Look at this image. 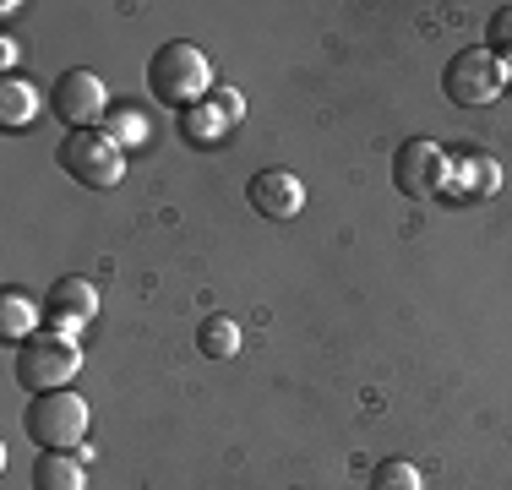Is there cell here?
<instances>
[{"instance_id": "cell-1", "label": "cell", "mask_w": 512, "mask_h": 490, "mask_svg": "<svg viewBox=\"0 0 512 490\" xmlns=\"http://www.w3.org/2000/svg\"><path fill=\"white\" fill-rule=\"evenodd\" d=\"M148 93L169 109H191L202 98H213V60H207V49L186 44V39L164 44L148 60Z\"/></svg>"}, {"instance_id": "cell-2", "label": "cell", "mask_w": 512, "mask_h": 490, "mask_svg": "<svg viewBox=\"0 0 512 490\" xmlns=\"http://www.w3.org/2000/svg\"><path fill=\"white\" fill-rule=\"evenodd\" d=\"M88 398L71 387L60 392H39V398L28 403V414H22V431H28L33 447L44 452H77L82 441H88Z\"/></svg>"}, {"instance_id": "cell-3", "label": "cell", "mask_w": 512, "mask_h": 490, "mask_svg": "<svg viewBox=\"0 0 512 490\" xmlns=\"http://www.w3.org/2000/svg\"><path fill=\"white\" fill-rule=\"evenodd\" d=\"M17 382L39 398V392H60L77 382L82 371V349L77 338H60V333H33L28 343H17V360H11Z\"/></svg>"}, {"instance_id": "cell-4", "label": "cell", "mask_w": 512, "mask_h": 490, "mask_svg": "<svg viewBox=\"0 0 512 490\" xmlns=\"http://www.w3.org/2000/svg\"><path fill=\"white\" fill-rule=\"evenodd\" d=\"M55 164L88 191H109V186L126 180V153H120L104 131H66L55 147Z\"/></svg>"}, {"instance_id": "cell-5", "label": "cell", "mask_w": 512, "mask_h": 490, "mask_svg": "<svg viewBox=\"0 0 512 490\" xmlns=\"http://www.w3.org/2000/svg\"><path fill=\"white\" fill-rule=\"evenodd\" d=\"M502 88H507V71H502V60H496L491 49H458V55L442 66V93L463 109L496 104Z\"/></svg>"}, {"instance_id": "cell-6", "label": "cell", "mask_w": 512, "mask_h": 490, "mask_svg": "<svg viewBox=\"0 0 512 490\" xmlns=\"http://www.w3.org/2000/svg\"><path fill=\"white\" fill-rule=\"evenodd\" d=\"M50 109L60 115V126H66V131H99V120L109 115L104 77H99V71H88V66L60 71V82L50 93Z\"/></svg>"}, {"instance_id": "cell-7", "label": "cell", "mask_w": 512, "mask_h": 490, "mask_svg": "<svg viewBox=\"0 0 512 490\" xmlns=\"http://www.w3.org/2000/svg\"><path fill=\"white\" fill-rule=\"evenodd\" d=\"M447 175H453V158H447L431 137L398 142V153H393V186L404 191V196H414V202L442 196L447 191Z\"/></svg>"}, {"instance_id": "cell-8", "label": "cell", "mask_w": 512, "mask_h": 490, "mask_svg": "<svg viewBox=\"0 0 512 490\" xmlns=\"http://www.w3.org/2000/svg\"><path fill=\"white\" fill-rule=\"evenodd\" d=\"M93 316H99V289L88 278H55L50 294H44V333L77 338Z\"/></svg>"}, {"instance_id": "cell-9", "label": "cell", "mask_w": 512, "mask_h": 490, "mask_svg": "<svg viewBox=\"0 0 512 490\" xmlns=\"http://www.w3.org/2000/svg\"><path fill=\"white\" fill-rule=\"evenodd\" d=\"M246 202H251L262 218H273V224H289V218L306 207V186H300L295 169H262V175H251Z\"/></svg>"}, {"instance_id": "cell-10", "label": "cell", "mask_w": 512, "mask_h": 490, "mask_svg": "<svg viewBox=\"0 0 512 490\" xmlns=\"http://www.w3.org/2000/svg\"><path fill=\"white\" fill-rule=\"evenodd\" d=\"M0 333L11 343H28L33 333H44V305H33L22 289H6L0 294Z\"/></svg>"}, {"instance_id": "cell-11", "label": "cell", "mask_w": 512, "mask_h": 490, "mask_svg": "<svg viewBox=\"0 0 512 490\" xmlns=\"http://www.w3.org/2000/svg\"><path fill=\"white\" fill-rule=\"evenodd\" d=\"M33 490H88V469L77 452H44L33 463Z\"/></svg>"}, {"instance_id": "cell-12", "label": "cell", "mask_w": 512, "mask_h": 490, "mask_svg": "<svg viewBox=\"0 0 512 490\" xmlns=\"http://www.w3.org/2000/svg\"><path fill=\"white\" fill-rule=\"evenodd\" d=\"M39 88H33V82H22V77H6L0 82V126L6 131H22V126H33V120H39Z\"/></svg>"}, {"instance_id": "cell-13", "label": "cell", "mask_w": 512, "mask_h": 490, "mask_svg": "<svg viewBox=\"0 0 512 490\" xmlns=\"http://www.w3.org/2000/svg\"><path fill=\"white\" fill-rule=\"evenodd\" d=\"M180 142H191V147H213V142H224V131H229V120H224V109L213 104V98H202V104H191V109H180Z\"/></svg>"}, {"instance_id": "cell-14", "label": "cell", "mask_w": 512, "mask_h": 490, "mask_svg": "<svg viewBox=\"0 0 512 490\" xmlns=\"http://www.w3.org/2000/svg\"><path fill=\"white\" fill-rule=\"evenodd\" d=\"M447 186H458V191H469V196H496V191H502V169H496V158L469 153V158H458V164H453Z\"/></svg>"}, {"instance_id": "cell-15", "label": "cell", "mask_w": 512, "mask_h": 490, "mask_svg": "<svg viewBox=\"0 0 512 490\" xmlns=\"http://www.w3.org/2000/svg\"><path fill=\"white\" fill-rule=\"evenodd\" d=\"M104 137L120 147V153H131V147H148V137H153V126H148V115H142L137 104H115L104 115Z\"/></svg>"}, {"instance_id": "cell-16", "label": "cell", "mask_w": 512, "mask_h": 490, "mask_svg": "<svg viewBox=\"0 0 512 490\" xmlns=\"http://www.w3.org/2000/svg\"><path fill=\"white\" fill-rule=\"evenodd\" d=\"M197 349L207 354V360H235V354H240V322H235V316H202Z\"/></svg>"}, {"instance_id": "cell-17", "label": "cell", "mask_w": 512, "mask_h": 490, "mask_svg": "<svg viewBox=\"0 0 512 490\" xmlns=\"http://www.w3.org/2000/svg\"><path fill=\"white\" fill-rule=\"evenodd\" d=\"M371 490H425V480H420V469H414V463L382 458V463L371 469Z\"/></svg>"}, {"instance_id": "cell-18", "label": "cell", "mask_w": 512, "mask_h": 490, "mask_svg": "<svg viewBox=\"0 0 512 490\" xmlns=\"http://www.w3.org/2000/svg\"><path fill=\"white\" fill-rule=\"evenodd\" d=\"M485 49L496 60H512V6H496L491 22H485Z\"/></svg>"}, {"instance_id": "cell-19", "label": "cell", "mask_w": 512, "mask_h": 490, "mask_svg": "<svg viewBox=\"0 0 512 490\" xmlns=\"http://www.w3.org/2000/svg\"><path fill=\"white\" fill-rule=\"evenodd\" d=\"M213 104L224 109V120H229V126H235V120L246 115V98H240L235 88H218V93H213Z\"/></svg>"}, {"instance_id": "cell-20", "label": "cell", "mask_w": 512, "mask_h": 490, "mask_svg": "<svg viewBox=\"0 0 512 490\" xmlns=\"http://www.w3.org/2000/svg\"><path fill=\"white\" fill-rule=\"evenodd\" d=\"M0 66H17V39H0Z\"/></svg>"}, {"instance_id": "cell-21", "label": "cell", "mask_w": 512, "mask_h": 490, "mask_svg": "<svg viewBox=\"0 0 512 490\" xmlns=\"http://www.w3.org/2000/svg\"><path fill=\"white\" fill-rule=\"evenodd\" d=\"M502 71H507V82H512V60H502Z\"/></svg>"}]
</instances>
